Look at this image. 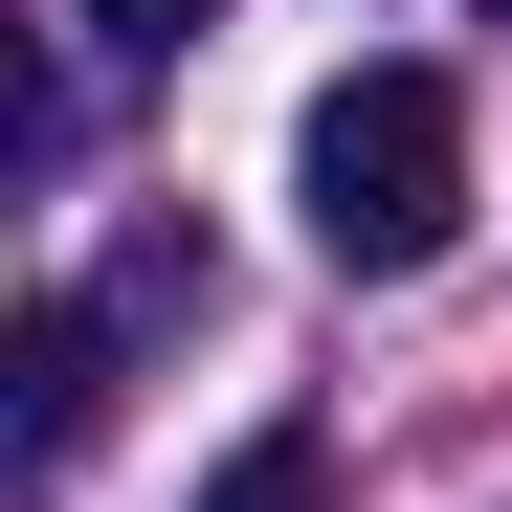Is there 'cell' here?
I'll use <instances>...</instances> for the list:
<instances>
[{"instance_id":"1","label":"cell","mask_w":512,"mask_h":512,"mask_svg":"<svg viewBox=\"0 0 512 512\" xmlns=\"http://www.w3.org/2000/svg\"><path fill=\"white\" fill-rule=\"evenodd\" d=\"M290 223H312V268H446V223H468V90L446 67H334L312 134H290Z\"/></svg>"},{"instance_id":"2","label":"cell","mask_w":512,"mask_h":512,"mask_svg":"<svg viewBox=\"0 0 512 512\" xmlns=\"http://www.w3.org/2000/svg\"><path fill=\"white\" fill-rule=\"evenodd\" d=\"M90 401H112V312H67V290H45V312H23V446L67 468V446H90Z\"/></svg>"},{"instance_id":"3","label":"cell","mask_w":512,"mask_h":512,"mask_svg":"<svg viewBox=\"0 0 512 512\" xmlns=\"http://www.w3.org/2000/svg\"><path fill=\"white\" fill-rule=\"evenodd\" d=\"M201 512H334V446L312 423H245V446L201 468Z\"/></svg>"},{"instance_id":"4","label":"cell","mask_w":512,"mask_h":512,"mask_svg":"<svg viewBox=\"0 0 512 512\" xmlns=\"http://www.w3.org/2000/svg\"><path fill=\"white\" fill-rule=\"evenodd\" d=\"M90 23H112V45H179V23H201V0H90Z\"/></svg>"}]
</instances>
